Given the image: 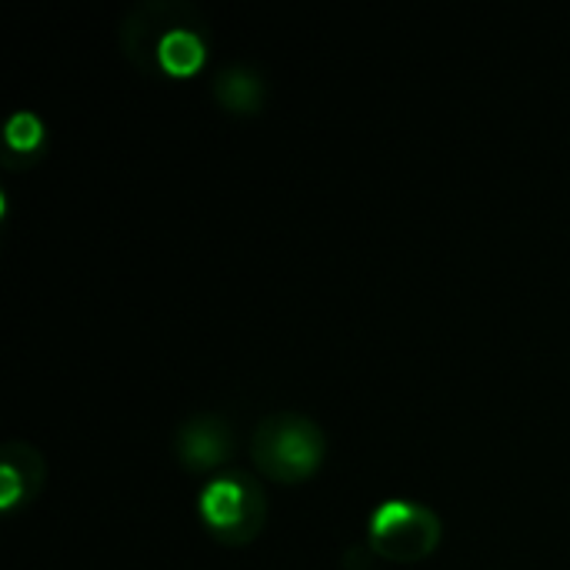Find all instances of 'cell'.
<instances>
[{
  "label": "cell",
  "instance_id": "cell-1",
  "mask_svg": "<svg viewBox=\"0 0 570 570\" xmlns=\"http://www.w3.org/2000/svg\"><path fill=\"white\" fill-rule=\"evenodd\" d=\"M154 20H144V13L137 10L127 27L124 37L127 40V53L137 63H147L150 57V70H157L160 77H194L204 60H207V43L200 27H190V7L184 3H147Z\"/></svg>",
  "mask_w": 570,
  "mask_h": 570
},
{
  "label": "cell",
  "instance_id": "cell-7",
  "mask_svg": "<svg viewBox=\"0 0 570 570\" xmlns=\"http://www.w3.org/2000/svg\"><path fill=\"white\" fill-rule=\"evenodd\" d=\"M43 140V127L33 114H17L10 124H7V144L20 154H33Z\"/></svg>",
  "mask_w": 570,
  "mask_h": 570
},
{
  "label": "cell",
  "instance_id": "cell-6",
  "mask_svg": "<svg viewBox=\"0 0 570 570\" xmlns=\"http://www.w3.org/2000/svg\"><path fill=\"white\" fill-rule=\"evenodd\" d=\"M217 87H234V94L224 97V104H227L230 110H250V107L261 104V83H257L254 77H247L240 67L227 70V73L217 80Z\"/></svg>",
  "mask_w": 570,
  "mask_h": 570
},
{
  "label": "cell",
  "instance_id": "cell-4",
  "mask_svg": "<svg viewBox=\"0 0 570 570\" xmlns=\"http://www.w3.org/2000/svg\"><path fill=\"white\" fill-rule=\"evenodd\" d=\"M371 548L391 561H404L414 564L421 558H428L438 541H441V524L438 518L421 508V504H407V501H391L381 504L371 514Z\"/></svg>",
  "mask_w": 570,
  "mask_h": 570
},
{
  "label": "cell",
  "instance_id": "cell-5",
  "mask_svg": "<svg viewBox=\"0 0 570 570\" xmlns=\"http://www.w3.org/2000/svg\"><path fill=\"white\" fill-rule=\"evenodd\" d=\"M177 451H180V461L190 471H207V468H214V464H220L227 458L230 438L217 421H194V424L180 428Z\"/></svg>",
  "mask_w": 570,
  "mask_h": 570
},
{
  "label": "cell",
  "instance_id": "cell-3",
  "mask_svg": "<svg viewBox=\"0 0 570 570\" xmlns=\"http://www.w3.org/2000/svg\"><path fill=\"white\" fill-rule=\"evenodd\" d=\"M200 514L217 538L240 544L261 534L267 521V501L261 484L250 478H217L200 494Z\"/></svg>",
  "mask_w": 570,
  "mask_h": 570
},
{
  "label": "cell",
  "instance_id": "cell-2",
  "mask_svg": "<svg viewBox=\"0 0 570 570\" xmlns=\"http://www.w3.org/2000/svg\"><path fill=\"white\" fill-rule=\"evenodd\" d=\"M250 451L267 478L281 484H294V481H307L321 468L324 434L317 424L297 414H277L254 431Z\"/></svg>",
  "mask_w": 570,
  "mask_h": 570
}]
</instances>
